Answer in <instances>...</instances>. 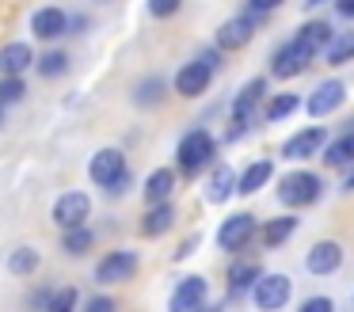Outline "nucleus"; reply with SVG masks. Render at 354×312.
Here are the masks:
<instances>
[{
	"label": "nucleus",
	"instance_id": "nucleus-1",
	"mask_svg": "<svg viewBox=\"0 0 354 312\" xmlns=\"http://www.w3.org/2000/svg\"><path fill=\"white\" fill-rule=\"evenodd\" d=\"M214 160H217V141H214V134H209L206 126H194V129H187V134L179 137L176 172L183 175V179H198Z\"/></svg>",
	"mask_w": 354,
	"mask_h": 312
},
{
	"label": "nucleus",
	"instance_id": "nucleus-2",
	"mask_svg": "<svg viewBox=\"0 0 354 312\" xmlns=\"http://www.w3.org/2000/svg\"><path fill=\"white\" fill-rule=\"evenodd\" d=\"M263 99H267V80H263V76H255V80H248L244 88H240V95L232 99V126H229V134H225V141H236V137L248 134V126H252V118L259 114Z\"/></svg>",
	"mask_w": 354,
	"mask_h": 312
},
{
	"label": "nucleus",
	"instance_id": "nucleus-3",
	"mask_svg": "<svg viewBox=\"0 0 354 312\" xmlns=\"http://www.w3.org/2000/svg\"><path fill=\"white\" fill-rule=\"evenodd\" d=\"M263 27V12H244V15H232L217 27V50L221 53H236L244 50L248 42L255 38V30Z\"/></svg>",
	"mask_w": 354,
	"mask_h": 312
},
{
	"label": "nucleus",
	"instance_id": "nucleus-4",
	"mask_svg": "<svg viewBox=\"0 0 354 312\" xmlns=\"http://www.w3.org/2000/svg\"><path fill=\"white\" fill-rule=\"evenodd\" d=\"M320 190H324V183H320V175H313V172H290L278 183V198H282V205H290V210L313 205L316 198H320Z\"/></svg>",
	"mask_w": 354,
	"mask_h": 312
},
{
	"label": "nucleus",
	"instance_id": "nucleus-5",
	"mask_svg": "<svg viewBox=\"0 0 354 312\" xmlns=\"http://www.w3.org/2000/svg\"><path fill=\"white\" fill-rule=\"evenodd\" d=\"M50 217H54V225L62 228V232H65V228L88 225V217H92V198H88L84 190H65V194L54 198Z\"/></svg>",
	"mask_w": 354,
	"mask_h": 312
},
{
	"label": "nucleus",
	"instance_id": "nucleus-6",
	"mask_svg": "<svg viewBox=\"0 0 354 312\" xmlns=\"http://www.w3.org/2000/svg\"><path fill=\"white\" fill-rule=\"evenodd\" d=\"M255 236H259V225H255L252 213H232V217H225L221 228H217V244H221V251H229V255H240Z\"/></svg>",
	"mask_w": 354,
	"mask_h": 312
},
{
	"label": "nucleus",
	"instance_id": "nucleus-7",
	"mask_svg": "<svg viewBox=\"0 0 354 312\" xmlns=\"http://www.w3.org/2000/svg\"><path fill=\"white\" fill-rule=\"evenodd\" d=\"M138 274V251H126V248H115L95 263L92 278L100 286H118V282H130Z\"/></svg>",
	"mask_w": 354,
	"mask_h": 312
},
{
	"label": "nucleus",
	"instance_id": "nucleus-8",
	"mask_svg": "<svg viewBox=\"0 0 354 312\" xmlns=\"http://www.w3.org/2000/svg\"><path fill=\"white\" fill-rule=\"evenodd\" d=\"M290 297H293V282L286 278V274H259V282L252 286V301H255V309H263V312L286 309Z\"/></svg>",
	"mask_w": 354,
	"mask_h": 312
},
{
	"label": "nucleus",
	"instance_id": "nucleus-9",
	"mask_svg": "<svg viewBox=\"0 0 354 312\" xmlns=\"http://www.w3.org/2000/svg\"><path fill=\"white\" fill-rule=\"evenodd\" d=\"M214 73H217V68H209L202 57H194V61H187V65H179L176 80H171V91L183 95V99H198V95H206V91H209Z\"/></svg>",
	"mask_w": 354,
	"mask_h": 312
},
{
	"label": "nucleus",
	"instance_id": "nucleus-10",
	"mask_svg": "<svg viewBox=\"0 0 354 312\" xmlns=\"http://www.w3.org/2000/svg\"><path fill=\"white\" fill-rule=\"evenodd\" d=\"M126 172H130V164H126L122 149H100L92 160H88V179H92L95 187H103V190H107L115 179H122Z\"/></svg>",
	"mask_w": 354,
	"mask_h": 312
},
{
	"label": "nucleus",
	"instance_id": "nucleus-11",
	"mask_svg": "<svg viewBox=\"0 0 354 312\" xmlns=\"http://www.w3.org/2000/svg\"><path fill=\"white\" fill-rule=\"evenodd\" d=\"M62 35H69V12L57 4H42L31 12V38L39 42H57Z\"/></svg>",
	"mask_w": 354,
	"mask_h": 312
},
{
	"label": "nucleus",
	"instance_id": "nucleus-12",
	"mask_svg": "<svg viewBox=\"0 0 354 312\" xmlns=\"http://www.w3.org/2000/svg\"><path fill=\"white\" fill-rule=\"evenodd\" d=\"M206 301H209V282L202 278V274H187V278L171 289L168 312H198Z\"/></svg>",
	"mask_w": 354,
	"mask_h": 312
},
{
	"label": "nucleus",
	"instance_id": "nucleus-13",
	"mask_svg": "<svg viewBox=\"0 0 354 312\" xmlns=\"http://www.w3.org/2000/svg\"><path fill=\"white\" fill-rule=\"evenodd\" d=\"M324 145H328V129L324 126H305L282 145V156L286 160H313V156L324 152Z\"/></svg>",
	"mask_w": 354,
	"mask_h": 312
},
{
	"label": "nucleus",
	"instance_id": "nucleus-14",
	"mask_svg": "<svg viewBox=\"0 0 354 312\" xmlns=\"http://www.w3.org/2000/svg\"><path fill=\"white\" fill-rule=\"evenodd\" d=\"M335 38V27H331L328 19H308V23H301L297 27V35L290 38L297 50H305L308 57H320L324 50H328V42Z\"/></svg>",
	"mask_w": 354,
	"mask_h": 312
},
{
	"label": "nucleus",
	"instance_id": "nucleus-15",
	"mask_svg": "<svg viewBox=\"0 0 354 312\" xmlns=\"http://www.w3.org/2000/svg\"><path fill=\"white\" fill-rule=\"evenodd\" d=\"M308 65H313V57H308L305 50H297L293 42H282L270 53V76H278V80H293V76H301Z\"/></svg>",
	"mask_w": 354,
	"mask_h": 312
},
{
	"label": "nucleus",
	"instance_id": "nucleus-16",
	"mask_svg": "<svg viewBox=\"0 0 354 312\" xmlns=\"http://www.w3.org/2000/svg\"><path fill=\"white\" fill-rule=\"evenodd\" d=\"M343 99H346V84L343 80H320V88L305 99V107H308L313 118H328V114H335L339 107H343Z\"/></svg>",
	"mask_w": 354,
	"mask_h": 312
},
{
	"label": "nucleus",
	"instance_id": "nucleus-17",
	"mask_svg": "<svg viewBox=\"0 0 354 312\" xmlns=\"http://www.w3.org/2000/svg\"><path fill=\"white\" fill-rule=\"evenodd\" d=\"M39 61L31 42H4L0 46V76H24Z\"/></svg>",
	"mask_w": 354,
	"mask_h": 312
},
{
	"label": "nucleus",
	"instance_id": "nucleus-18",
	"mask_svg": "<svg viewBox=\"0 0 354 312\" xmlns=\"http://www.w3.org/2000/svg\"><path fill=\"white\" fill-rule=\"evenodd\" d=\"M305 266L308 274H335L343 266V248L335 240H316L305 255Z\"/></svg>",
	"mask_w": 354,
	"mask_h": 312
},
{
	"label": "nucleus",
	"instance_id": "nucleus-19",
	"mask_svg": "<svg viewBox=\"0 0 354 312\" xmlns=\"http://www.w3.org/2000/svg\"><path fill=\"white\" fill-rule=\"evenodd\" d=\"M176 187H179V172L176 167H156L153 175L145 179V202L153 205V202H171V194H176Z\"/></svg>",
	"mask_w": 354,
	"mask_h": 312
},
{
	"label": "nucleus",
	"instance_id": "nucleus-20",
	"mask_svg": "<svg viewBox=\"0 0 354 312\" xmlns=\"http://www.w3.org/2000/svg\"><path fill=\"white\" fill-rule=\"evenodd\" d=\"M236 179H240V172H232L229 164H214V172L206 179V198L209 202H229L236 194Z\"/></svg>",
	"mask_w": 354,
	"mask_h": 312
},
{
	"label": "nucleus",
	"instance_id": "nucleus-21",
	"mask_svg": "<svg viewBox=\"0 0 354 312\" xmlns=\"http://www.w3.org/2000/svg\"><path fill=\"white\" fill-rule=\"evenodd\" d=\"M171 225H176V205L171 202H153L145 210V217H141V236L153 240V236H164Z\"/></svg>",
	"mask_w": 354,
	"mask_h": 312
},
{
	"label": "nucleus",
	"instance_id": "nucleus-22",
	"mask_svg": "<svg viewBox=\"0 0 354 312\" xmlns=\"http://www.w3.org/2000/svg\"><path fill=\"white\" fill-rule=\"evenodd\" d=\"M293 232H297V217H293V213H286V217H270V221L259 225V244L263 248H282Z\"/></svg>",
	"mask_w": 354,
	"mask_h": 312
},
{
	"label": "nucleus",
	"instance_id": "nucleus-23",
	"mask_svg": "<svg viewBox=\"0 0 354 312\" xmlns=\"http://www.w3.org/2000/svg\"><path fill=\"white\" fill-rule=\"evenodd\" d=\"M270 175H274V164H270V160H252L236 179V194H259L270 183Z\"/></svg>",
	"mask_w": 354,
	"mask_h": 312
},
{
	"label": "nucleus",
	"instance_id": "nucleus-24",
	"mask_svg": "<svg viewBox=\"0 0 354 312\" xmlns=\"http://www.w3.org/2000/svg\"><path fill=\"white\" fill-rule=\"evenodd\" d=\"M259 263H252V259H236V263L229 266V297H240V293H252V286L259 282Z\"/></svg>",
	"mask_w": 354,
	"mask_h": 312
},
{
	"label": "nucleus",
	"instance_id": "nucleus-25",
	"mask_svg": "<svg viewBox=\"0 0 354 312\" xmlns=\"http://www.w3.org/2000/svg\"><path fill=\"white\" fill-rule=\"evenodd\" d=\"M164 95H168V80L164 76H145V80H138V88H133V103L141 107V111H149V107H160Z\"/></svg>",
	"mask_w": 354,
	"mask_h": 312
},
{
	"label": "nucleus",
	"instance_id": "nucleus-26",
	"mask_svg": "<svg viewBox=\"0 0 354 312\" xmlns=\"http://www.w3.org/2000/svg\"><path fill=\"white\" fill-rule=\"evenodd\" d=\"M354 164V129L324 145V167H351Z\"/></svg>",
	"mask_w": 354,
	"mask_h": 312
},
{
	"label": "nucleus",
	"instance_id": "nucleus-27",
	"mask_svg": "<svg viewBox=\"0 0 354 312\" xmlns=\"http://www.w3.org/2000/svg\"><path fill=\"white\" fill-rule=\"evenodd\" d=\"M39 266H42V255L31 244H24L8 255V274H16V278H31V274H39Z\"/></svg>",
	"mask_w": 354,
	"mask_h": 312
},
{
	"label": "nucleus",
	"instance_id": "nucleus-28",
	"mask_svg": "<svg viewBox=\"0 0 354 312\" xmlns=\"http://www.w3.org/2000/svg\"><path fill=\"white\" fill-rule=\"evenodd\" d=\"M301 107V95L297 91H278V95L267 99V107H263V118L267 122H286L293 111Z\"/></svg>",
	"mask_w": 354,
	"mask_h": 312
},
{
	"label": "nucleus",
	"instance_id": "nucleus-29",
	"mask_svg": "<svg viewBox=\"0 0 354 312\" xmlns=\"http://www.w3.org/2000/svg\"><path fill=\"white\" fill-rule=\"evenodd\" d=\"M95 248V232L88 225H80V228H65L62 232V251L65 255H88V251Z\"/></svg>",
	"mask_w": 354,
	"mask_h": 312
},
{
	"label": "nucleus",
	"instance_id": "nucleus-30",
	"mask_svg": "<svg viewBox=\"0 0 354 312\" xmlns=\"http://www.w3.org/2000/svg\"><path fill=\"white\" fill-rule=\"evenodd\" d=\"M35 73L42 76V80H57V76L69 73V53L65 50H46L39 53V61H35Z\"/></svg>",
	"mask_w": 354,
	"mask_h": 312
},
{
	"label": "nucleus",
	"instance_id": "nucleus-31",
	"mask_svg": "<svg viewBox=\"0 0 354 312\" xmlns=\"http://www.w3.org/2000/svg\"><path fill=\"white\" fill-rule=\"evenodd\" d=\"M324 61H328V65H346V61H354V30H343V35L331 38L328 50H324Z\"/></svg>",
	"mask_w": 354,
	"mask_h": 312
},
{
	"label": "nucleus",
	"instance_id": "nucleus-32",
	"mask_svg": "<svg viewBox=\"0 0 354 312\" xmlns=\"http://www.w3.org/2000/svg\"><path fill=\"white\" fill-rule=\"evenodd\" d=\"M27 99V80L24 76H0V107L24 103Z\"/></svg>",
	"mask_w": 354,
	"mask_h": 312
},
{
	"label": "nucleus",
	"instance_id": "nucleus-33",
	"mask_svg": "<svg viewBox=\"0 0 354 312\" xmlns=\"http://www.w3.org/2000/svg\"><path fill=\"white\" fill-rule=\"evenodd\" d=\"M77 304H80L77 286H62V289H54V297H50L46 312H77Z\"/></svg>",
	"mask_w": 354,
	"mask_h": 312
},
{
	"label": "nucleus",
	"instance_id": "nucleus-34",
	"mask_svg": "<svg viewBox=\"0 0 354 312\" xmlns=\"http://www.w3.org/2000/svg\"><path fill=\"white\" fill-rule=\"evenodd\" d=\"M80 312H118V301L111 293H92L84 304H80Z\"/></svg>",
	"mask_w": 354,
	"mask_h": 312
},
{
	"label": "nucleus",
	"instance_id": "nucleus-35",
	"mask_svg": "<svg viewBox=\"0 0 354 312\" xmlns=\"http://www.w3.org/2000/svg\"><path fill=\"white\" fill-rule=\"evenodd\" d=\"M183 8V0H149V15L153 19H171Z\"/></svg>",
	"mask_w": 354,
	"mask_h": 312
},
{
	"label": "nucleus",
	"instance_id": "nucleus-36",
	"mask_svg": "<svg viewBox=\"0 0 354 312\" xmlns=\"http://www.w3.org/2000/svg\"><path fill=\"white\" fill-rule=\"evenodd\" d=\"M297 312H335V301L331 297H308V301H301Z\"/></svg>",
	"mask_w": 354,
	"mask_h": 312
},
{
	"label": "nucleus",
	"instance_id": "nucleus-37",
	"mask_svg": "<svg viewBox=\"0 0 354 312\" xmlns=\"http://www.w3.org/2000/svg\"><path fill=\"white\" fill-rule=\"evenodd\" d=\"M286 4V0H248V12H263V15H267V12H274V8H282Z\"/></svg>",
	"mask_w": 354,
	"mask_h": 312
},
{
	"label": "nucleus",
	"instance_id": "nucleus-38",
	"mask_svg": "<svg viewBox=\"0 0 354 312\" xmlns=\"http://www.w3.org/2000/svg\"><path fill=\"white\" fill-rule=\"evenodd\" d=\"M50 297H54V289H39V293H35V297H27V304H31V309H42V312H46Z\"/></svg>",
	"mask_w": 354,
	"mask_h": 312
},
{
	"label": "nucleus",
	"instance_id": "nucleus-39",
	"mask_svg": "<svg viewBox=\"0 0 354 312\" xmlns=\"http://www.w3.org/2000/svg\"><path fill=\"white\" fill-rule=\"evenodd\" d=\"M130 179H133V175L126 172L122 179H115V183H111V187H107V194H126V190H130Z\"/></svg>",
	"mask_w": 354,
	"mask_h": 312
},
{
	"label": "nucleus",
	"instance_id": "nucleus-40",
	"mask_svg": "<svg viewBox=\"0 0 354 312\" xmlns=\"http://www.w3.org/2000/svg\"><path fill=\"white\" fill-rule=\"evenodd\" d=\"M198 57H202V61H206V65H209V68H221V50H217V46H214V50H202V53H198Z\"/></svg>",
	"mask_w": 354,
	"mask_h": 312
},
{
	"label": "nucleus",
	"instance_id": "nucleus-41",
	"mask_svg": "<svg viewBox=\"0 0 354 312\" xmlns=\"http://www.w3.org/2000/svg\"><path fill=\"white\" fill-rule=\"evenodd\" d=\"M335 12L343 15V19H354V0H335Z\"/></svg>",
	"mask_w": 354,
	"mask_h": 312
},
{
	"label": "nucleus",
	"instance_id": "nucleus-42",
	"mask_svg": "<svg viewBox=\"0 0 354 312\" xmlns=\"http://www.w3.org/2000/svg\"><path fill=\"white\" fill-rule=\"evenodd\" d=\"M343 190H354V172L346 175V179H343Z\"/></svg>",
	"mask_w": 354,
	"mask_h": 312
},
{
	"label": "nucleus",
	"instance_id": "nucleus-43",
	"mask_svg": "<svg viewBox=\"0 0 354 312\" xmlns=\"http://www.w3.org/2000/svg\"><path fill=\"white\" fill-rule=\"evenodd\" d=\"M198 312H221V304H202Z\"/></svg>",
	"mask_w": 354,
	"mask_h": 312
},
{
	"label": "nucleus",
	"instance_id": "nucleus-44",
	"mask_svg": "<svg viewBox=\"0 0 354 312\" xmlns=\"http://www.w3.org/2000/svg\"><path fill=\"white\" fill-rule=\"evenodd\" d=\"M316 4H324V0H305V8H316Z\"/></svg>",
	"mask_w": 354,
	"mask_h": 312
},
{
	"label": "nucleus",
	"instance_id": "nucleus-45",
	"mask_svg": "<svg viewBox=\"0 0 354 312\" xmlns=\"http://www.w3.org/2000/svg\"><path fill=\"white\" fill-rule=\"evenodd\" d=\"M0 126H4V107H0Z\"/></svg>",
	"mask_w": 354,
	"mask_h": 312
},
{
	"label": "nucleus",
	"instance_id": "nucleus-46",
	"mask_svg": "<svg viewBox=\"0 0 354 312\" xmlns=\"http://www.w3.org/2000/svg\"><path fill=\"white\" fill-rule=\"evenodd\" d=\"M100 4H107V0H100Z\"/></svg>",
	"mask_w": 354,
	"mask_h": 312
}]
</instances>
